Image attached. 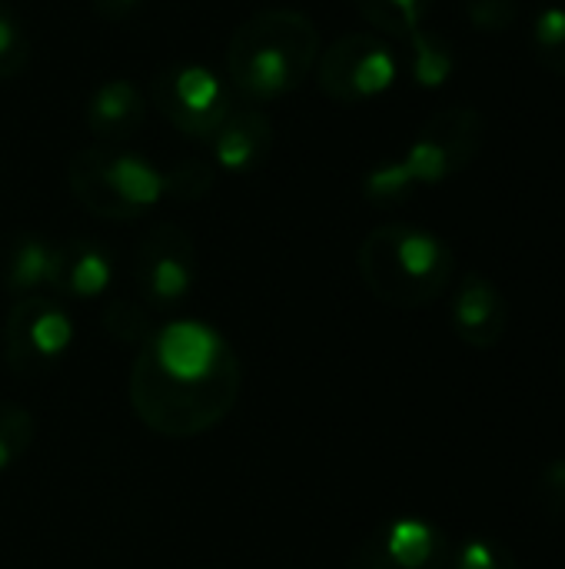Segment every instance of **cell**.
Here are the masks:
<instances>
[{
  "label": "cell",
  "mask_w": 565,
  "mask_h": 569,
  "mask_svg": "<svg viewBox=\"0 0 565 569\" xmlns=\"http://www.w3.org/2000/svg\"><path fill=\"white\" fill-rule=\"evenodd\" d=\"M486 140V120L476 107L436 110L400 160L380 163L363 180V197L376 207H393L410 200L423 187H436L460 170H466Z\"/></svg>",
  "instance_id": "obj_4"
},
{
  "label": "cell",
  "mask_w": 565,
  "mask_h": 569,
  "mask_svg": "<svg viewBox=\"0 0 565 569\" xmlns=\"http://www.w3.org/2000/svg\"><path fill=\"white\" fill-rule=\"evenodd\" d=\"M243 363L233 343L203 320H173L137 347L127 400L157 437L193 440L216 430L236 407Z\"/></svg>",
  "instance_id": "obj_1"
},
{
  "label": "cell",
  "mask_w": 565,
  "mask_h": 569,
  "mask_svg": "<svg viewBox=\"0 0 565 569\" xmlns=\"http://www.w3.org/2000/svg\"><path fill=\"white\" fill-rule=\"evenodd\" d=\"M157 110L193 140H213L223 120L236 110L233 87L203 63H173L153 77Z\"/></svg>",
  "instance_id": "obj_8"
},
{
  "label": "cell",
  "mask_w": 565,
  "mask_h": 569,
  "mask_svg": "<svg viewBox=\"0 0 565 569\" xmlns=\"http://www.w3.org/2000/svg\"><path fill=\"white\" fill-rule=\"evenodd\" d=\"M60 277V243L40 233H23L10 243L3 257V283L13 297L57 293Z\"/></svg>",
  "instance_id": "obj_14"
},
{
  "label": "cell",
  "mask_w": 565,
  "mask_h": 569,
  "mask_svg": "<svg viewBox=\"0 0 565 569\" xmlns=\"http://www.w3.org/2000/svg\"><path fill=\"white\" fill-rule=\"evenodd\" d=\"M273 120L263 110H233L213 133V160L226 173H250L273 153Z\"/></svg>",
  "instance_id": "obj_13"
},
{
  "label": "cell",
  "mask_w": 565,
  "mask_h": 569,
  "mask_svg": "<svg viewBox=\"0 0 565 569\" xmlns=\"http://www.w3.org/2000/svg\"><path fill=\"white\" fill-rule=\"evenodd\" d=\"M563 377H565V363H563Z\"/></svg>",
  "instance_id": "obj_27"
},
{
  "label": "cell",
  "mask_w": 565,
  "mask_h": 569,
  "mask_svg": "<svg viewBox=\"0 0 565 569\" xmlns=\"http://www.w3.org/2000/svg\"><path fill=\"white\" fill-rule=\"evenodd\" d=\"M3 363L13 377H40L53 370L70 343H73V320L60 300L50 293L40 297H17L3 317Z\"/></svg>",
  "instance_id": "obj_6"
},
{
  "label": "cell",
  "mask_w": 565,
  "mask_h": 569,
  "mask_svg": "<svg viewBox=\"0 0 565 569\" xmlns=\"http://www.w3.org/2000/svg\"><path fill=\"white\" fill-rule=\"evenodd\" d=\"M533 50H536V60L565 77V7H546L536 23H533Z\"/></svg>",
  "instance_id": "obj_20"
},
{
  "label": "cell",
  "mask_w": 565,
  "mask_h": 569,
  "mask_svg": "<svg viewBox=\"0 0 565 569\" xmlns=\"http://www.w3.org/2000/svg\"><path fill=\"white\" fill-rule=\"evenodd\" d=\"M466 13L476 30L483 33H503L519 17V0H470Z\"/></svg>",
  "instance_id": "obj_24"
},
{
  "label": "cell",
  "mask_w": 565,
  "mask_h": 569,
  "mask_svg": "<svg viewBox=\"0 0 565 569\" xmlns=\"http://www.w3.org/2000/svg\"><path fill=\"white\" fill-rule=\"evenodd\" d=\"M110 280H113V260L97 240L70 237L60 243L57 293L77 297V300H97L107 293Z\"/></svg>",
  "instance_id": "obj_15"
},
{
  "label": "cell",
  "mask_w": 565,
  "mask_h": 569,
  "mask_svg": "<svg viewBox=\"0 0 565 569\" xmlns=\"http://www.w3.org/2000/svg\"><path fill=\"white\" fill-rule=\"evenodd\" d=\"M536 500L549 520H565V457L543 467L536 483Z\"/></svg>",
  "instance_id": "obj_25"
},
{
  "label": "cell",
  "mask_w": 565,
  "mask_h": 569,
  "mask_svg": "<svg viewBox=\"0 0 565 569\" xmlns=\"http://www.w3.org/2000/svg\"><path fill=\"white\" fill-rule=\"evenodd\" d=\"M320 30L300 10H256L226 43V77L233 93L270 103L293 93L313 73Z\"/></svg>",
  "instance_id": "obj_2"
},
{
  "label": "cell",
  "mask_w": 565,
  "mask_h": 569,
  "mask_svg": "<svg viewBox=\"0 0 565 569\" xmlns=\"http://www.w3.org/2000/svg\"><path fill=\"white\" fill-rule=\"evenodd\" d=\"M450 569H523L516 553L493 537H470L463 540L453 557H450Z\"/></svg>",
  "instance_id": "obj_22"
},
{
  "label": "cell",
  "mask_w": 565,
  "mask_h": 569,
  "mask_svg": "<svg viewBox=\"0 0 565 569\" xmlns=\"http://www.w3.org/2000/svg\"><path fill=\"white\" fill-rule=\"evenodd\" d=\"M33 437H37L33 413L23 403L0 400V473L10 470L17 460H23V453L33 447Z\"/></svg>",
  "instance_id": "obj_18"
},
{
  "label": "cell",
  "mask_w": 565,
  "mask_h": 569,
  "mask_svg": "<svg viewBox=\"0 0 565 569\" xmlns=\"http://www.w3.org/2000/svg\"><path fill=\"white\" fill-rule=\"evenodd\" d=\"M143 117H147L143 93L127 77H113V80L100 83L83 107V123L103 147L123 143L127 137H133L140 130Z\"/></svg>",
  "instance_id": "obj_12"
},
{
  "label": "cell",
  "mask_w": 565,
  "mask_h": 569,
  "mask_svg": "<svg viewBox=\"0 0 565 569\" xmlns=\"http://www.w3.org/2000/svg\"><path fill=\"white\" fill-rule=\"evenodd\" d=\"M140 3H143V0H90V7H93L100 17H107V20H123V17H130Z\"/></svg>",
  "instance_id": "obj_26"
},
{
  "label": "cell",
  "mask_w": 565,
  "mask_h": 569,
  "mask_svg": "<svg viewBox=\"0 0 565 569\" xmlns=\"http://www.w3.org/2000/svg\"><path fill=\"white\" fill-rule=\"evenodd\" d=\"M316 83L333 103H370L383 97L400 73L396 53L376 33H343L316 57Z\"/></svg>",
  "instance_id": "obj_7"
},
{
  "label": "cell",
  "mask_w": 565,
  "mask_h": 569,
  "mask_svg": "<svg viewBox=\"0 0 565 569\" xmlns=\"http://www.w3.org/2000/svg\"><path fill=\"white\" fill-rule=\"evenodd\" d=\"M67 183L77 203L110 223H130L167 197V170L143 153L113 147H83L67 163Z\"/></svg>",
  "instance_id": "obj_5"
},
{
  "label": "cell",
  "mask_w": 565,
  "mask_h": 569,
  "mask_svg": "<svg viewBox=\"0 0 565 569\" xmlns=\"http://www.w3.org/2000/svg\"><path fill=\"white\" fill-rule=\"evenodd\" d=\"M216 170L210 163L190 160V163H176L167 170V197L173 200H200L203 193L213 190Z\"/></svg>",
  "instance_id": "obj_23"
},
{
  "label": "cell",
  "mask_w": 565,
  "mask_h": 569,
  "mask_svg": "<svg viewBox=\"0 0 565 569\" xmlns=\"http://www.w3.org/2000/svg\"><path fill=\"white\" fill-rule=\"evenodd\" d=\"M356 270L363 287L393 310H423L436 303L453 277L456 257L443 237L413 223L373 227L360 250Z\"/></svg>",
  "instance_id": "obj_3"
},
{
  "label": "cell",
  "mask_w": 565,
  "mask_h": 569,
  "mask_svg": "<svg viewBox=\"0 0 565 569\" xmlns=\"http://www.w3.org/2000/svg\"><path fill=\"white\" fill-rule=\"evenodd\" d=\"M450 537L423 517H396L366 533L346 569H450Z\"/></svg>",
  "instance_id": "obj_10"
},
{
  "label": "cell",
  "mask_w": 565,
  "mask_h": 569,
  "mask_svg": "<svg viewBox=\"0 0 565 569\" xmlns=\"http://www.w3.org/2000/svg\"><path fill=\"white\" fill-rule=\"evenodd\" d=\"M353 7L366 23L396 40L413 37L430 13V0H353Z\"/></svg>",
  "instance_id": "obj_17"
},
{
  "label": "cell",
  "mask_w": 565,
  "mask_h": 569,
  "mask_svg": "<svg viewBox=\"0 0 565 569\" xmlns=\"http://www.w3.org/2000/svg\"><path fill=\"white\" fill-rule=\"evenodd\" d=\"M100 320H103V330H107L117 343H123V347H140V343H147L150 333L157 330L143 303L120 300V297L103 303Z\"/></svg>",
  "instance_id": "obj_19"
},
{
  "label": "cell",
  "mask_w": 565,
  "mask_h": 569,
  "mask_svg": "<svg viewBox=\"0 0 565 569\" xmlns=\"http://www.w3.org/2000/svg\"><path fill=\"white\" fill-rule=\"evenodd\" d=\"M137 293L153 310L180 307L196 283V243L180 223H157L143 230L133 247Z\"/></svg>",
  "instance_id": "obj_9"
},
{
  "label": "cell",
  "mask_w": 565,
  "mask_h": 569,
  "mask_svg": "<svg viewBox=\"0 0 565 569\" xmlns=\"http://www.w3.org/2000/svg\"><path fill=\"white\" fill-rule=\"evenodd\" d=\"M30 63V33L17 10L0 0V80H13Z\"/></svg>",
  "instance_id": "obj_21"
},
{
  "label": "cell",
  "mask_w": 565,
  "mask_h": 569,
  "mask_svg": "<svg viewBox=\"0 0 565 569\" xmlns=\"http://www.w3.org/2000/svg\"><path fill=\"white\" fill-rule=\"evenodd\" d=\"M406 43H410V73H413V80L420 87L436 90L453 77L456 53H453V43L443 33L420 27L413 37H406Z\"/></svg>",
  "instance_id": "obj_16"
},
{
  "label": "cell",
  "mask_w": 565,
  "mask_h": 569,
  "mask_svg": "<svg viewBox=\"0 0 565 569\" xmlns=\"http://www.w3.org/2000/svg\"><path fill=\"white\" fill-rule=\"evenodd\" d=\"M450 320L466 347L493 350L509 330V300L486 273H466L453 293Z\"/></svg>",
  "instance_id": "obj_11"
}]
</instances>
